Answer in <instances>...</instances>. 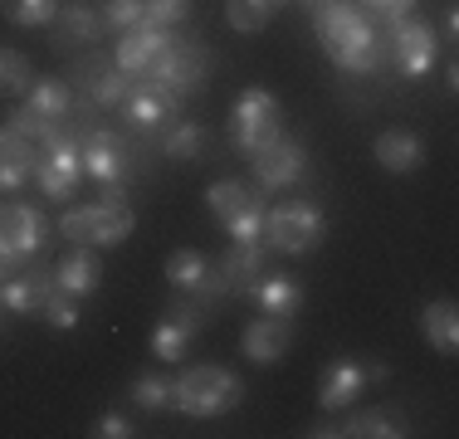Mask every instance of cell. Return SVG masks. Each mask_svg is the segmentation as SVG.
<instances>
[{
	"label": "cell",
	"mask_w": 459,
	"mask_h": 439,
	"mask_svg": "<svg viewBox=\"0 0 459 439\" xmlns=\"http://www.w3.org/2000/svg\"><path fill=\"white\" fill-rule=\"evenodd\" d=\"M313 30H318V39H323V54L342 73H352V79L381 73L391 64L386 30H381L362 5H352V0H333V5L313 10Z\"/></svg>",
	"instance_id": "1"
},
{
	"label": "cell",
	"mask_w": 459,
	"mask_h": 439,
	"mask_svg": "<svg viewBox=\"0 0 459 439\" xmlns=\"http://www.w3.org/2000/svg\"><path fill=\"white\" fill-rule=\"evenodd\" d=\"M137 229V215L127 205L123 185H108L93 205H74L59 220V235L74 239V245H89V249H108V245H123L127 235Z\"/></svg>",
	"instance_id": "2"
},
{
	"label": "cell",
	"mask_w": 459,
	"mask_h": 439,
	"mask_svg": "<svg viewBox=\"0 0 459 439\" xmlns=\"http://www.w3.org/2000/svg\"><path fill=\"white\" fill-rule=\"evenodd\" d=\"M245 400V381L230 366H215V361H201V366L181 371L171 381V405L191 420H215V415H230Z\"/></svg>",
	"instance_id": "3"
},
{
	"label": "cell",
	"mask_w": 459,
	"mask_h": 439,
	"mask_svg": "<svg viewBox=\"0 0 459 439\" xmlns=\"http://www.w3.org/2000/svg\"><path fill=\"white\" fill-rule=\"evenodd\" d=\"M279 137H283V103L259 83L239 88L235 108H230V142H235V151L239 157H259Z\"/></svg>",
	"instance_id": "4"
},
{
	"label": "cell",
	"mask_w": 459,
	"mask_h": 439,
	"mask_svg": "<svg viewBox=\"0 0 459 439\" xmlns=\"http://www.w3.org/2000/svg\"><path fill=\"white\" fill-rule=\"evenodd\" d=\"M327 235V215L313 201H279L264 211V249L269 254H313Z\"/></svg>",
	"instance_id": "5"
},
{
	"label": "cell",
	"mask_w": 459,
	"mask_h": 439,
	"mask_svg": "<svg viewBox=\"0 0 459 439\" xmlns=\"http://www.w3.org/2000/svg\"><path fill=\"white\" fill-rule=\"evenodd\" d=\"M205 69H211V49H201V44H191V39H171V49L161 54L157 64H152L147 73H142L137 83H147V88H157L161 98H181L186 93H201L205 88Z\"/></svg>",
	"instance_id": "6"
},
{
	"label": "cell",
	"mask_w": 459,
	"mask_h": 439,
	"mask_svg": "<svg viewBox=\"0 0 459 439\" xmlns=\"http://www.w3.org/2000/svg\"><path fill=\"white\" fill-rule=\"evenodd\" d=\"M205 205H211V215L225 225V235L235 239V245H255V239L264 235V201H259L255 185L215 181L211 191H205Z\"/></svg>",
	"instance_id": "7"
},
{
	"label": "cell",
	"mask_w": 459,
	"mask_h": 439,
	"mask_svg": "<svg viewBox=\"0 0 459 439\" xmlns=\"http://www.w3.org/2000/svg\"><path fill=\"white\" fill-rule=\"evenodd\" d=\"M79 176H83V137L64 127L54 142H45V157L35 167V181L49 201H69L79 191Z\"/></svg>",
	"instance_id": "8"
},
{
	"label": "cell",
	"mask_w": 459,
	"mask_h": 439,
	"mask_svg": "<svg viewBox=\"0 0 459 439\" xmlns=\"http://www.w3.org/2000/svg\"><path fill=\"white\" fill-rule=\"evenodd\" d=\"M386 49H391V64H396L406 79H425V73L435 69V59H440V35H435L430 20L406 15L386 30Z\"/></svg>",
	"instance_id": "9"
},
{
	"label": "cell",
	"mask_w": 459,
	"mask_h": 439,
	"mask_svg": "<svg viewBox=\"0 0 459 439\" xmlns=\"http://www.w3.org/2000/svg\"><path fill=\"white\" fill-rule=\"evenodd\" d=\"M313 439H406L411 420L401 405H371V410H357L347 420H323L308 430Z\"/></svg>",
	"instance_id": "10"
},
{
	"label": "cell",
	"mask_w": 459,
	"mask_h": 439,
	"mask_svg": "<svg viewBox=\"0 0 459 439\" xmlns=\"http://www.w3.org/2000/svg\"><path fill=\"white\" fill-rule=\"evenodd\" d=\"M49 225L35 205H0V254L39 259L49 249Z\"/></svg>",
	"instance_id": "11"
},
{
	"label": "cell",
	"mask_w": 459,
	"mask_h": 439,
	"mask_svg": "<svg viewBox=\"0 0 459 439\" xmlns=\"http://www.w3.org/2000/svg\"><path fill=\"white\" fill-rule=\"evenodd\" d=\"M201 323H205V307L195 303V293H181V298L171 303V313L152 327V351H157V361H181L186 347H191V337L201 332Z\"/></svg>",
	"instance_id": "12"
},
{
	"label": "cell",
	"mask_w": 459,
	"mask_h": 439,
	"mask_svg": "<svg viewBox=\"0 0 459 439\" xmlns=\"http://www.w3.org/2000/svg\"><path fill=\"white\" fill-rule=\"evenodd\" d=\"M249 167H255V191H289V185H299L303 171H308V151H303V142L279 137L269 151L249 157Z\"/></svg>",
	"instance_id": "13"
},
{
	"label": "cell",
	"mask_w": 459,
	"mask_h": 439,
	"mask_svg": "<svg viewBox=\"0 0 459 439\" xmlns=\"http://www.w3.org/2000/svg\"><path fill=\"white\" fill-rule=\"evenodd\" d=\"M171 39H177V30H161V25H137V30H123V39H117L113 64L127 73V79H142V73H147L152 64H157L161 54L171 49Z\"/></svg>",
	"instance_id": "14"
},
{
	"label": "cell",
	"mask_w": 459,
	"mask_h": 439,
	"mask_svg": "<svg viewBox=\"0 0 459 439\" xmlns=\"http://www.w3.org/2000/svg\"><path fill=\"white\" fill-rule=\"evenodd\" d=\"M215 273L225 279V293L249 298V288H255V283L269 273V249H264V239H255V245H235V239H230V249L221 254V263H215Z\"/></svg>",
	"instance_id": "15"
},
{
	"label": "cell",
	"mask_w": 459,
	"mask_h": 439,
	"mask_svg": "<svg viewBox=\"0 0 459 439\" xmlns=\"http://www.w3.org/2000/svg\"><path fill=\"white\" fill-rule=\"evenodd\" d=\"M239 347H245V357L255 361V366H274V361L289 357L293 347V317H255V323L245 327V337H239Z\"/></svg>",
	"instance_id": "16"
},
{
	"label": "cell",
	"mask_w": 459,
	"mask_h": 439,
	"mask_svg": "<svg viewBox=\"0 0 459 439\" xmlns=\"http://www.w3.org/2000/svg\"><path fill=\"white\" fill-rule=\"evenodd\" d=\"M123 171H127L123 137L108 132V127L83 132V176H93V181H103V185H117V181H123Z\"/></svg>",
	"instance_id": "17"
},
{
	"label": "cell",
	"mask_w": 459,
	"mask_h": 439,
	"mask_svg": "<svg viewBox=\"0 0 459 439\" xmlns=\"http://www.w3.org/2000/svg\"><path fill=\"white\" fill-rule=\"evenodd\" d=\"M79 83H83V93L93 98V108H103V113L123 108V103H127V93H133V79H127V73L117 69V64L108 59V54H98V59L83 64Z\"/></svg>",
	"instance_id": "18"
},
{
	"label": "cell",
	"mask_w": 459,
	"mask_h": 439,
	"mask_svg": "<svg viewBox=\"0 0 459 439\" xmlns=\"http://www.w3.org/2000/svg\"><path fill=\"white\" fill-rule=\"evenodd\" d=\"M362 391H367L362 361L337 357V361H327V371H323V381H318V405H323V410H352V400Z\"/></svg>",
	"instance_id": "19"
},
{
	"label": "cell",
	"mask_w": 459,
	"mask_h": 439,
	"mask_svg": "<svg viewBox=\"0 0 459 439\" xmlns=\"http://www.w3.org/2000/svg\"><path fill=\"white\" fill-rule=\"evenodd\" d=\"M35 167H39V142L20 137L15 127L0 132V191H20L25 181H35Z\"/></svg>",
	"instance_id": "20"
},
{
	"label": "cell",
	"mask_w": 459,
	"mask_h": 439,
	"mask_svg": "<svg viewBox=\"0 0 459 439\" xmlns=\"http://www.w3.org/2000/svg\"><path fill=\"white\" fill-rule=\"evenodd\" d=\"M54 288V269H25V273H10L5 283H0V307L15 317H35L39 303H45V293Z\"/></svg>",
	"instance_id": "21"
},
{
	"label": "cell",
	"mask_w": 459,
	"mask_h": 439,
	"mask_svg": "<svg viewBox=\"0 0 459 439\" xmlns=\"http://www.w3.org/2000/svg\"><path fill=\"white\" fill-rule=\"evenodd\" d=\"M371 151H377V167L391 171V176H411L425 161V142H420V132H411V127H386Z\"/></svg>",
	"instance_id": "22"
},
{
	"label": "cell",
	"mask_w": 459,
	"mask_h": 439,
	"mask_svg": "<svg viewBox=\"0 0 459 439\" xmlns=\"http://www.w3.org/2000/svg\"><path fill=\"white\" fill-rule=\"evenodd\" d=\"M98 283H103V263H98V254L89 245H74L69 259L54 263V288L74 293V298H89V293H98Z\"/></svg>",
	"instance_id": "23"
},
{
	"label": "cell",
	"mask_w": 459,
	"mask_h": 439,
	"mask_svg": "<svg viewBox=\"0 0 459 439\" xmlns=\"http://www.w3.org/2000/svg\"><path fill=\"white\" fill-rule=\"evenodd\" d=\"M420 337H425L435 351L455 357V347H459V307H455L450 298L425 303V307H420Z\"/></svg>",
	"instance_id": "24"
},
{
	"label": "cell",
	"mask_w": 459,
	"mask_h": 439,
	"mask_svg": "<svg viewBox=\"0 0 459 439\" xmlns=\"http://www.w3.org/2000/svg\"><path fill=\"white\" fill-rule=\"evenodd\" d=\"M177 98H161L157 88H147V83H137L133 79V93H127V103H123V113H127V123L142 127V132H152V127H167V117L177 113Z\"/></svg>",
	"instance_id": "25"
},
{
	"label": "cell",
	"mask_w": 459,
	"mask_h": 439,
	"mask_svg": "<svg viewBox=\"0 0 459 439\" xmlns=\"http://www.w3.org/2000/svg\"><path fill=\"white\" fill-rule=\"evenodd\" d=\"M249 298L264 307V313H274V317H293L303 307V283L289 279V273H264V279L249 288Z\"/></svg>",
	"instance_id": "26"
},
{
	"label": "cell",
	"mask_w": 459,
	"mask_h": 439,
	"mask_svg": "<svg viewBox=\"0 0 459 439\" xmlns=\"http://www.w3.org/2000/svg\"><path fill=\"white\" fill-rule=\"evenodd\" d=\"M103 35V15L89 10L83 0H64L59 15H54V39L59 44H89Z\"/></svg>",
	"instance_id": "27"
},
{
	"label": "cell",
	"mask_w": 459,
	"mask_h": 439,
	"mask_svg": "<svg viewBox=\"0 0 459 439\" xmlns=\"http://www.w3.org/2000/svg\"><path fill=\"white\" fill-rule=\"evenodd\" d=\"M25 108L35 117H49V123H69L74 117V88L64 79H39V83H30Z\"/></svg>",
	"instance_id": "28"
},
{
	"label": "cell",
	"mask_w": 459,
	"mask_h": 439,
	"mask_svg": "<svg viewBox=\"0 0 459 439\" xmlns=\"http://www.w3.org/2000/svg\"><path fill=\"white\" fill-rule=\"evenodd\" d=\"M205 273H211V259L195 254V249H177V254L167 259V279L177 293H201L205 288Z\"/></svg>",
	"instance_id": "29"
},
{
	"label": "cell",
	"mask_w": 459,
	"mask_h": 439,
	"mask_svg": "<svg viewBox=\"0 0 459 439\" xmlns=\"http://www.w3.org/2000/svg\"><path fill=\"white\" fill-rule=\"evenodd\" d=\"M161 151L171 161H205V127L201 123H171L161 137Z\"/></svg>",
	"instance_id": "30"
},
{
	"label": "cell",
	"mask_w": 459,
	"mask_h": 439,
	"mask_svg": "<svg viewBox=\"0 0 459 439\" xmlns=\"http://www.w3.org/2000/svg\"><path fill=\"white\" fill-rule=\"evenodd\" d=\"M274 15H279L274 0H225V20H230V30H239V35H259Z\"/></svg>",
	"instance_id": "31"
},
{
	"label": "cell",
	"mask_w": 459,
	"mask_h": 439,
	"mask_svg": "<svg viewBox=\"0 0 459 439\" xmlns=\"http://www.w3.org/2000/svg\"><path fill=\"white\" fill-rule=\"evenodd\" d=\"M64 0H0V15L20 30H39V25H54Z\"/></svg>",
	"instance_id": "32"
},
{
	"label": "cell",
	"mask_w": 459,
	"mask_h": 439,
	"mask_svg": "<svg viewBox=\"0 0 459 439\" xmlns=\"http://www.w3.org/2000/svg\"><path fill=\"white\" fill-rule=\"evenodd\" d=\"M39 317H45L49 327H59V332H74L83 313H79V298H74V293L49 288V293H45V303H39Z\"/></svg>",
	"instance_id": "33"
},
{
	"label": "cell",
	"mask_w": 459,
	"mask_h": 439,
	"mask_svg": "<svg viewBox=\"0 0 459 439\" xmlns=\"http://www.w3.org/2000/svg\"><path fill=\"white\" fill-rule=\"evenodd\" d=\"M127 395H133L137 410H167V405H171V381L157 376V371H142Z\"/></svg>",
	"instance_id": "34"
},
{
	"label": "cell",
	"mask_w": 459,
	"mask_h": 439,
	"mask_svg": "<svg viewBox=\"0 0 459 439\" xmlns=\"http://www.w3.org/2000/svg\"><path fill=\"white\" fill-rule=\"evenodd\" d=\"M35 83V69L20 49H0V93H30Z\"/></svg>",
	"instance_id": "35"
},
{
	"label": "cell",
	"mask_w": 459,
	"mask_h": 439,
	"mask_svg": "<svg viewBox=\"0 0 459 439\" xmlns=\"http://www.w3.org/2000/svg\"><path fill=\"white\" fill-rule=\"evenodd\" d=\"M10 127H15L20 137H30V142H39V147H45V142H54L64 127H69V123H49V117H35L30 108H20V113L10 117Z\"/></svg>",
	"instance_id": "36"
},
{
	"label": "cell",
	"mask_w": 459,
	"mask_h": 439,
	"mask_svg": "<svg viewBox=\"0 0 459 439\" xmlns=\"http://www.w3.org/2000/svg\"><path fill=\"white\" fill-rule=\"evenodd\" d=\"M147 15V0H108L103 5V25L108 30H137Z\"/></svg>",
	"instance_id": "37"
},
{
	"label": "cell",
	"mask_w": 459,
	"mask_h": 439,
	"mask_svg": "<svg viewBox=\"0 0 459 439\" xmlns=\"http://www.w3.org/2000/svg\"><path fill=\"white\" fill-rule=\"evenodd\" d=\"M191 5H195V0H147V15H142V25L171 30V25H181V20L191 15Z\"/></svg>",
	"instance_id": "38"
},
{
	"label": "cell",
	"mask_w": 459,
	"mask_h": 439,
	"mask_svg": "<svg viewBox=\"0 0 459 439\" xmlns=\"http://www.w3.org/2000/svg\"><path fill=\"white\" fill-rule=\"evenodd\" d=\"M357 5H362V10H367L371 20H377L381 30H391L396 20H406L411 10H415V0H357Z\"/></svg>",
	"instance_id": "39"
},
{
	"label": "cell",
	"mask_w": 459,
	"mask_h": 439,
	"mask_svg": "<svg viewBox=\"0 0 459 439\" xmlns=\"http://www.w3.org/2000/svg\"><path fill=\"white\" fill-rule=\"evenodd\" d=\"M93 435H98V439H127V435H137V430H133V425H127L117 410H108L103 420H98V430H93Z\"/></svg>",
	"instance_id": "40"
},
{
	"label": "cell",
	"mask_w": 459,
	"mask_h": 439,
	"mask_svg": "<svg viewBox=\"0 0 459 439\" xmlns=\"http://www.w3.org/2000/svg\"><path fill=\"white\" fill-rule=\"evenodd\" d=\"M362 371H367V386H381V381L391 376V371H386V361H362Z\"/></svg>",
	"instance_id": "41"
},
{
	"label": "cell",
	"mask_w": 459,
	"mask_h": 439,
	"mask_svg": "<svg viewBox=\"0 0 459 439\" xmlns=\"http://www.w3.org/2000/svg\"><path fill=\"white\" fill-rule=\"evenodd\" d=\"M459 35V10L450 5V10H445V39H455Z\"/></svg>",
	"instance_id": "42"
},
{
	"label": "cell",
	"mask_w": 459,
	"mask_h": 439,
	"mask_svg": "<svg viewBox=\"0 0 459 439\" xmlns=\"http://www.w3.org/2000/svg\"><path fill=\"white\" fill-rule=\"evenodd\" d=\"M299 5H303V10H308V15H313V10H323V5H333V0H299Z\"/></svg>",
	"instance_id": "43"
},
{
	"label": "cell",
	"mask_w": 459,
	"mask_h": 439,
	"mask_svg": "<svg viewBox=\"0 0 459 439\" xmlns=\"http://www.w3.org/2000/svg\"><path fill=\"white\" fill-rule=\"evenodd\" d=\"M283 5H293V0H274V10H283Z\"/></svg>",
	"instance_id": "44"
}]
</instances>
